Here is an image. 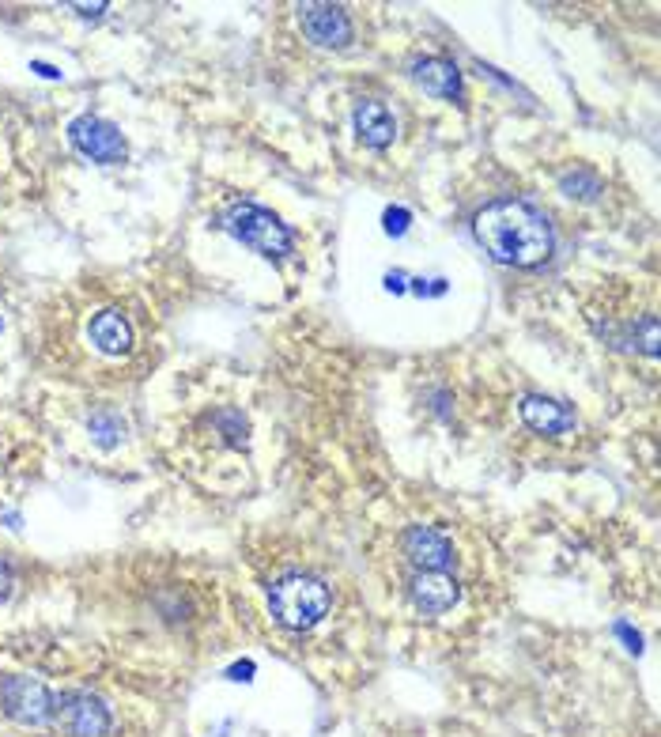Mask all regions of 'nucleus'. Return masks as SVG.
I'll list each match as a JSON object with an SVG mask.
<instances>
[{"instance_id": "f257e3e1", "label": "nucleus", "mask_w": 661, "mask_h": 737, "mask_svg": "<svg viewBox=\"0 0 661 737\" xmlns=\"http://www.w3.org/2000/svg\"><path fill=\"white\" fill-rule=\"evenodd\" d=\"M476 239L499 265L533 269L552 258V227L526 201H492L476 212Z\"/></svg>"}, {"instance_id": "f03ea898", "label": "nucleus", "mask_w": 661, "mask_h": 737, "mask_svg": "<svg viewBox=\"0 0 661 737\" xmlns=\"http://www.w3.org/2000/svg\"><path fill=\"white\" fill-rule=\"evenodd\" d=\"M269 609L291 632H310L329 613V586L314 575H284L269 590Z\"/></svg>"}, {"instance_id": "7ed1b4c3", "label": "nucleus", "mask_w": 661, "mask_h": 737, "mask_svg": "<svg viewBox=\"0 0 661 737\" xmlns=\"http://www.w3.org/2000/svg\"><path fill=\"white\" fill-rule=\"evenodd\" d=\"M223 231L235 235L242 246H250L254 254H261V258L269 261H284L291 254V246H295L288 227L276 220L269 208L250 205V201L231 205L223 212Z\"/></svg>"}, {"instance_id": "20e7f679", "label": "nucleus", "mask_w": 661, "mask_h": 737, "mask_svg": "<svg viewBox=\"0 0 661 737\" xmlns=\"http://www.w3.org/2000/svg\"><path fill=\"white\" fill-rule=\"evenodd\" d=\"M53 726L65 737H106L114 730V711L84 688L53 696Z\"/></svg>"}, {"instance_id": "39448f33", "label": "nucleus", "mask_w": 661, "mask_h": 737, "mask_svg": "<svg viewBox=\"0 0 661 737\" xmlns=\"http://www.w3.org/2000/svg\"><path fill=\"white\" fill-rule=\"evenodd\" d=\"M0 715L19 726H50L53 722V692L34 677H4L0 681Z\"/></svg>"}, {"instance_id": "423d86ee", "label": "nucleus", "mask_w": 661, "mask_h": 737, "mask_svg": "<svg viewBox=\"0 0 661 737\" xmlns=\"http://www.w3.org/2000/svg\"><path fill=\"white\" fill-rule=\"evenodd\" d=\"M68 140H72V148L84 159L102 163V167L125 163V155H129L118 125H110L106 118H95V114H80V118L68 121Z\"/></svg>"}, {"instance_id": "0eeeda50", "label": "nucleus", "mask_w": 661, "mask_h": 737, "mask_svg": "<svg viewBox=\"0 0 661 737\" xmlns=\"http://www.w3.org/2000/svg\"><path fill=\"white\" fill-rule=\"evenodd\" d=\"M299 23H303V35L322 50H344L352 42V19L337 4H303Z\"/></svg>"}, {"instance_id": "6e6552de", "label": "nucleus", "mask_w": 661, "mask_h": 737, "mask_svg": "<svg viewBox=\"0 0 661 737\" xmlns=\"http://www.w3.org/2000/svg\"><path fill=\"white\" fill-rule=\"evenodd\" d=\"M408 598L420 613L439 617V613H450L458 605L461 590L458 579H450L446 571H416V579L408 583Z\"/></svg>"}, {"instance_id": "1a4fd4ad", "label": "nucleus", "mask_w": 661, "mask_h": 737, "mask_svg": "<svg viewBox=\"0 0 661 737\" xmlns=\"http://www.w3.org/2000/svg\"><path fill=\"white\" fill-rule=\"evenodd\" d=\"M87 341L95 344V352L118 360V356H129L136 344L133 322L121 314V310H99L91 322H87Z\"/></svg>"}, {"instance_id": "9d476101", "label": "nucleus", "mask_w": 661, "mask_h": 737, "mask_svg": "<svg viewBox=\"0 0 661 737\" xmlns=\"http://www.w3.org/2000/svg\"><path fill=\"white\" fill-rule=\"evenodd\" d=\"M401 545H405V556L420 571H446L454 564V545L431 526H408Z\"/></svg>"}, {"instance_id": "9b49d317", "label": "nucleus", "mask_w": 661, "mask_h": 737, "mask_svg": "<svg viewBox=\"0 0 661 737\" xmlns=\"http://www.w3.org/2000/svg\"><path fill=\"white\" fill-rule=\"evenodd\" d=\"M412 80L424 87V91H431V95H439V99H461V72L446 57H424V61H416L412 65Z\"/></svg>"}, {"instance_id": "f8f14e48", "label": "nucleus", "mask_w": 661, "mask_h": 737, "mask_svg": "<svg viewBox=\"0 0 661 737\" xmlns=\"http://www.w3.org/2000/svg\"><path fill=\"white\" fill-rule=\"evenodd\" d=\"M356 133L363 144H371V148H390L393 137H397V121L393 114L386 110L382 103H374V99H363L356 106Z\"/></svg>"}, {"instance_id": "ddd939ff", "label": "nucleus", "mask_w": 661, "mask_h": 737, "mask_svg": "<svg viewBox=\"0 0 661 737\" xmlns=\"http://www.w3.org/2000/svg\"><path fill=\"white\" fill-rule=\"evenodd\" d=\"M522 420H526V428L541 431V435H563V431L575 428V416L563 409L560 401H548V397H526Z\"/></svg>"}, {"instance_id": "4468645a", "label": "nucleus", "mask_w": 661, "mask_h": 737, "mask_svg": "<svg viewBox=\"0 0 661 737\" xmlns=\"http://www.w3.org/2000/svg\"><path fill=\"white\" fill-rule=\"evenodd\" d=\"M563 193L578 201H597L601 197V178L594 171H571L563 174Z\"/></svg>"}, {"instance_id": "2eb2a0df", "label": "nucleus", "mask_w": 661, "mask_h": 737, "mask_svg": "<svg viewBox=\"0 0 661 737\" xmlns=\"http://www.w3.org/2000/svg\"><path fill=\"white\" fill-rule=\"evenodd\" d=\"M87 428H91V435H95V443L99 446H114L121 439L125 424H121V416H114V412H95Z\"/></svg>"}, {"instance_id": "dca6fc26", "label": "nucleus", "mask_w": 661, "mask_h": 737, "mask_svg": "<svg viewBox=\"0 0 661 737\" xmlns=\"http://www.w3.org/2000/svg\"><path fill=\"white\" fill-rule=\"evenodd\" d=\"M408 220H412V216H408L405 208H390V212H386V231H390V235H405Z\"/></svg>"}, {"instance_id": "f3484780", "label": "nucleus", "mask_w": 661, "mask_h": 737, "mask_svg": "<svg viewBox=\"0 0 661 737\" xmlns=\"http://www.w3.org/2000/svg\"><path fill=\"white\" fill-rule=\"evenodd\" d=\"M12 594V567H8V560L0 556V601Z\"/></svg>"}, {"instance_id": "a211bd4d", "label": "nucleus", "mask_w": 661, "mask_h": 737, "mask_svg": "<svg viewBox=\"0 0 661 737\" xmlns=\"http://www.w3.org/2000/svg\"><path fill=\"white\" fill-rule=\"evenodd\" d=\"M250 673H254V666H250V662H242V666L227 669V677H231V681H250Z\"/></svg>"}, {"instance_id": "6ab92c4d", "label": "nucleus", "mask_w": 661, "mask_h": 737, "mask_svg": "<svg viewBox=\"0 0 661 737\" xmlns=\"http://www.w3.org/2000/svg\"><path fill=\"white\" fill-rule=\"evenodd\" d=\"M34 72H42L46 80H57V76H61V72L53 69V65H42V61H34Z\"/></svg>"}, {"instance_id": "aec40b11", "label": "nucleus", "mask_w": 661, "mask_h": 737, "mask_svg": "<svg viewBox=\"0 0 661 737\" xmlns=\"http://www.w3.org/2000/svg\"><path fill=\"white\" fill-rule=\"evenodd\" d=\"M0 329H4V322H0Z\"/></svg>"}]
</instances>
